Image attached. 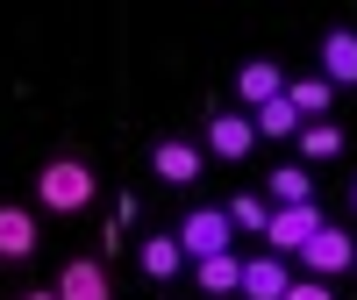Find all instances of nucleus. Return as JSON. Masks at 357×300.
<instances>
[{"label":"nucleus","instance_id":"f257e3e1","mask_svg":"<svg viewBox=\"0 0 357 300\" xmlns=\"http://www.w3.org/2000/svg\"><path fill=\"white\" fill-rule=\"evenodd\" d=\"M36 200L50 207V215H79V207L93 200V165L86 158H50L36 172Z\"/></svg>","mask_w":357,"mask_h":300},{"label":"nucleus","instance_id":"f03ea898","mask_svg":"<svg viewBox=\"0 0 357 300\" xmlns=\"http://www.w3.org/2000/svg\"><path fill=\"white\" fill-rule=\"evenodd\" d=\"M229 243H236V229H229L222 207H193V215L178 222V250H186L193 264H200V257H215V250H229Z\"/></svg>","mask_w":357,"mask_h":300},{"label":"nucleus","instance_id":"7ed1b4c3","mask_svg":"<svg viewBox=\"0 0 357 300\" xmlns=\"http://www.w3.org/2000/svg\"><path fill=\"white\" fill-rule=\"evenodd\" d=\"M314 229H321V207H314V200H301V207H272V222H264V243H272V257H286V250H301Z\"/></svg>","mask_w":357,"mask_h":300},{"label":"nucleus","instance_id":"20e7f679","mask_svg":"<svg viewBox=\"0 0 357 300\" xmlns=\"http://www.w3.org/2000/svg\"><path fill=\"white\" fill-rule=\"evenodd\" d=\"M301 257L314 264V279H329V272H350V264H357V243H350L343 229H329V222H321L307 243H301Z\"/></svg>","mask_w":357,"mask_h":300},{"label":"nucleus","instance_id":"39448f33","mask_svg":"<svg viewBox=\"0 0 357 300\" xmlns=\"http://www.w3.org/2000/svg\"><path fill=\"white\" fill-rule=\"evenodd\" d=\"M57 300H114V286H107V272L93 257H72L65 272H57V286H50Z\"/></svg>","mask_w":357,"mask_h":300},{"label":"nucleus","instance_id":"423d86ee","mask_svg":"<svg viewBox=\"0 0 357 300\" xmlns=\"http://www.w3.org/2000/svg\"><path fill=\"white\" fill-rule=\"evenodd\" d=\"M321 79L357 86V29H329V36H321Z\"/></svg>","mask_w":357,"mask_h":300},{"label":"nucleus","instance_id":"0eeeda50","mask_svg":"<svg viewBox=\"0 0 357 300\" xmlns=\"http://www.w3.org/2000/svg\"><path fill=\"white\" fill-rule=\"evenodd\" d=\"M250 143H257V129H250V114H215V122H207V150H215V158H250Z\"/></svg>","mask_w":357,"mask_h":300},{"label":"nucleus","instance_id":"6e6552de","mask_svg":"<svg viewBox=\"0 0 357 300\" xmlns=\"http://www.w3.org/2000/svg\"><path fill=\"white\" fill-rule=\"evenodd\" d=\"M236 93H243V107H264V100H279V93H286V79H279L272 57H250V65L236 72Z\"/></svg>","mask_w":357,"mask_h":300},{"label":"nucleus","instance_id":"1a4fd4ad","mask_svg":"<svg viewBox=\"0 0 357 300\" xmlns=\"http://www.w3.org/2000/svg\"><path fill=\"white\" fill-rule=\"evenodd\" d=\"M236 293H250V300H279L286 293V264L264 250V257H243V279H236Z\"/></svg>","mask_w":357,"mask_h":300},{"label":"nucleus","instance_id":"9d476101","mask_svg":"<svg viewBox=\"0 0 357 300\" xmlns=\"http://www.w3.org/2000/svg\"><path fill=\"white\" fill-rule=\"evenodd\" d=\"M36 215L29 207H0V257H36Z\"/></svg>","mask_w":357,"mask_h":300},{"label":"nucleus","instance_id":"9b49d317","mask_svg":"<svg viewBox=\"0 0 357 300\" xmlns=\"http://www.w3.org/2000/svg\"><path fill=\"white\" fill-rule=\"evenodd\" d=\"M151 165H158V179H172V186H193V179H200V150L172 136V143L151 150Z\"/></svg>","mask_w":357,"mask_h":300},{"label":"nucleus","instance_id":"f8f14e48","mask_svg":"<svg viewBox=\"0 0 357 300\" xmlns=\"http://www.w3.org/2000/svg\"><path fill=\"white\" fill-rule=\"evenodd\" d=\"M329 100H336L329 79H293V86H286V107L301 114V122H321V114H329Z\"/></svg>","mask_w":357,"mask_h":300},{"label":"nucleus","instance_id":"ddd939ff","mask_svg":"<svg viewBox=\"0 0 357 300\" xmlns=\"http://www.w3.org/2000/svg\"><path fill=\"white\" fill-rule=\"evenodd\" d=\"M178 264H186L178 236H151V243H143V272H151V279H178Z\"/></svg>","mask_w":357,"mask_h":300},{"label":"nucleus","instance_id":"4468645a","mask_svg":"<svg viewBox=\"0 0 357 300\" xmlns=\"http://www.w3.org/2000/svg\"><path fill=\"white\" fill-rule=\"evenodd\" d=\"M264 186H272V200H279V207H301V200H314V179H307L301 165H279L272 179H264Z\"/></svg>","mask_w":357,"mask_h":300},{"label":"nucleus","instance_id":"2eb2a0df","mask_svg":"<svg viewBox=\"0 0 357 300\" xmlns=\"http://www.w3.org/2000/svg\"><path fill=\"white\" fill-rule=\"evenodd\" d=\"M236 279H243V257H236V250L200 257V286H207V293H236Z\"/></svg>","mask_w":357,"mask_h":300},{"label":"nucleus","instance_id":"dca6fc26","mask_svg":"<svg viewBox=\"0 0 357 300\" xmlns=\"http://www.w3.org/2000/svg\"><path fill=\"white\" fill-rule=\"evenodd\" d=\"M250 129H257V136H301V114H293L286 93H279V100H264V107H257V122H250Z\"/></svg>","mask_w":357,"mask_h":300},{"label":"nucleus","instance_id":"f3484780","mask_svg":"<svg viewBox=\"0 0 357 300\" xmlns=\"http://www.w3.org/2000/svg\"><path fill=\"white\" fill-rule=\"evenodd\" d=\"M222 215H229V229H257V236H264V222H272V207H264L257 193H236V200L222 207Z\"/></svg>","mask_w":357,"mask_h":300},{"label":"nucleus","instance_id":"a211bd4d","mask_svg":"<svg viewBox=\"0 0 357 300\" xmlns=\"http://www.w3.org/2000/svg\"><path fill=\"white\" fill-rule=\"evenodd\" d=\"M301 150H307V158H336V150H343V129L307 122V129H301Z\"/></svg>","mask_w":357,"mask_h":300},{"label":"nucleus","instance_id":"6ab92c4d","mask_svg":"<svg viewBox=\"0 0 357 300\" xmlns=\"http://www.w3.org/2000/svg\"><path fill=\"white\" fill-rule=\"evenodd\" d=\"M279 300H336L329 286H321V279H286V293Z\"/></svg>","mask_w":357,"mask_h":300},{"label":"nucleus","instance_id":"aec40b11","mask_svg":"<svg viewBox=\"0 0 357 300\" xmlns=\"http://www.w3.org/2000/svg\"><path fill=\"white\" fill-rule=\"evenodd\" d=\"M22 300H57V293H22Z\"/></svg>","mask_w":357,"mask_h":300},{"label":"nucleus","instance_id":"412c9836","mask_svg":"<svg viewBox=\"0 0 357 300\" xmlns=\"http://www.w3.org/2000/svg\"><path fill=\"white\" fill-rule=\"evenodd\" d=\"M350 200H357V186H350Z\"/></svg>","mask_w":357,"mask_h":300}]
</instances>
